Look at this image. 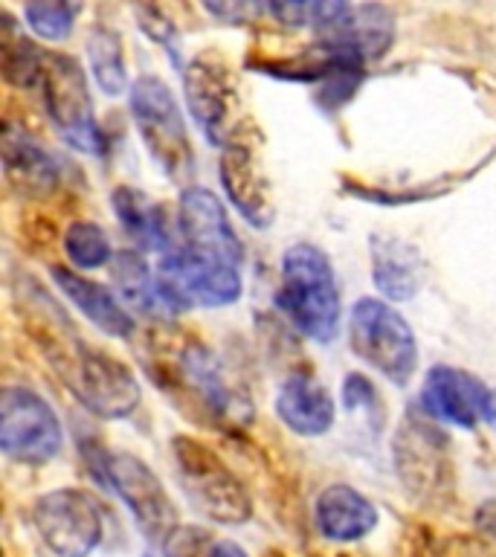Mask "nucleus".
<instances>
[{
	"label": "nucleus",
	"mask_w": 496,
	"mask_h": 557,
	"mask_svg": "<svg viewBox=\"0 0 496 557\" xmlns=\"http://www.w3.org/2000/svg\"><path fill=\"white\" fill-rule=\"evenodd\" d=\"M142 369L183 416L215 430H233L250 418V404L221 357L191 334L160 325L142 343Z\"/></svg>",
	"instance_id": "nucleus-1"
},
{
	"label": "nucleus",
	"mask_w": 496,
	"mask_h": 557,
	"mask_svg": "<svg viewBox=\"0 0 496 557\" xmlns=\"http://www.w3.org/2000/svg\"><path fill=\"white\" fill-rule=\"evenodd\" d=\"M29 329L52 372L94 416L128 418L139 407L142 395L134 372L122 360L78 337L73 322L52 305L50 296H41Z\"/></svg>",
	"instance_id": "nucleus-2"
},
{
	"label": "nucleus",
	"mask_w": 496,
	"mask_h": 557,
	"mask_svg": "<svg viewBox=\"0 0 496 557\" xmlns=\"http://www.w3.org/2000/svg\"><path fill=\"white\" fill-rule=\"evenodd\" d=\"M276 305L313 343H331L339 331V287L328 256L313 244H294L282 256Z\"/></svg>",
	"instance_id": "nucleus-3"
},
{
	"label": "nucleus",
	"mask_w": 496,
	"mask_h": 557,
	"mask_svg": "<svg viewBox=\"0 0 496 557\" xmlns=\"http://www.w3.org/2000/svg\"><path fill=\"white\" fill-rule=\"evenodd\" d=\"M174 468L183 491L200 513L221 525H241L252 517V499L230 465L191 435H174Z\"/></svg>",
	"instance_id": "nucleus-4"
},
{
	"label": "nucleus",
	"mask_w": 496,
	"mask_h": 557,
	"mask_svg": "<svg viewBox=\"0 0 496 557\" xmlns=\"http://www.w3.org/2000/svg\"><path fill=\"white\" fill-rule=\"evenodd\" d=\"M131 113L139 131L142 146L154 157L160 172L174 183H186L195 172V151H191L186 120L174 94L163 78L139 76L131 85Z\"/></svg>",
	"instance_id": "nucleus-5"
},
{
	"label": "nucleus",
	"mask_w": 496,
	"mask_h": 557,
	"mask_svg": "<svg viewBox=\"0 0 496 557\" xmlns=\"http://www.w3.org/2000/svg\"><path fill=\"white\" fill-rule=\"evenodd\" d=\"M348 343L355 355L386 381H412L418 369V343L407 320L383 299H357L348 313Z\"/></svg>",
	"instance_id": "nucleus-6"
},
{
	"label": "nucleus",
	"mask_w": 496,
	"mask_h": 557,
	"mask_svg": "<svg viewBox=\"0 0 496 557\" xmlns=\"http://www.w3.org/2000/svg\"><path fill=\"white\" fill-rule=\"evenodd\" d=\"M94 470L96 479L128 505L139 531L146 534L148 546L165 543L174 531L181 529L172 496L146 461L131 456V453H96L90 473Z\"/></svg>",
	"instance_id": "nucleus-7"
},
{
	"label": "nucleus",
	"mask_w": 496,
	"mask_h": 557,
	"mask_svg": "<svg viewBox=\"0 0 496 557\" xmlns=\"http://www.w3.org/2000/svg\"><path fill=\"white\" fill-rule=\"evenodd\" d=\"M38 87H41L47 116L61 139L82 154H99L102 134H99L90 85H87L82 64L64 52H47Z\"/></svg>",
	"instance_id": "nucleus-8"
},
{
	"label": "nucleus",
	"mask_w": 496,
	"mask_h": 557,
	"mask_svg": "<svg viewBox=\"0 0 496 557\" xmlns=\"http://www.w3.org/2000/svg\"><path fill=\"white\" fill-rule=\"evenodd\" d=\"M64 442L55 409L26 386H9L0 400V447L9 459L47 465Z\"/></svg>",
	"instance_id": "nucleus-9"
},
{
	"label": "nucleus",
	"mask_w": 496,
	"mask_h": 557,
	"mask_svg": "<svg viewBox=\"0 0 496 557\" xmlns=\"http://www.w3.org/2000/svg\"><path fill=\"white\" fill-rule=\"evenodd\" d=\"M183 90H186L191 120L198 122L203 137L212 146H230L235 137V120H238V85L224 55L209 50L198 52L186 64Z\"/></svg>",
	"instance_id": "nucleus-10"
},
{
	"label": "nucleus",
	"mask_w": 496,
	"mask_h": 557,
	"mask_svg": "<svg viewBox=\"0 0 496 557\" xmlns=\"http://www.w3.org/2000/svg\"><path fill=\"white\" fill-rule=\"evenodd\" d=\"M157 282L172 308H224L241 299V273L233 264L200 259L189 250H169L160 256Z\"/></svg>",
	"instance_id": "nucleus-11"
},
{
	"label": "nucleus",
	"mask_w": 496,
	"mask_h": 557,
	"mask_svg": "<svg viewBox=\"0 0 496 557\" xmlns=\"http://www.w3.org/2000/svg\"><path fill=\"white\" fill-rule=\"evenodd\" d=\"M33 522L55 557H90L102 540V511L94 496L76 487L38 496Z\"/></svg>",
	"instance_id": "nucleus-12"
},
{
	"label": "nucleus",
	"mask_w": 496,
	"mask_h": 557,
	"mask_svg": "<svg viewBox=\"0 0 496 557\" xmlns=\"http://www.w3.org/2000/svg\"><path fill=\"white\" fill-rule=\"evenodd\" d=\"M177 230H181L183 250L195 252L200 259L233 264V268L241 264V238L235 235L224 203L209 189H200V186L183 189L177 200Z\"/></svg>",
	"instance_id": "nucleus-13"
},
{
	"label": "nucleus",
	"mask_w": 496,
	"mask_h": 557,
	"mask_svg": "<svg viewBox=\"0 0 496 557\" xmlns=\"http://www.w3.org/2000/svg\"><path fill=\"white\" fill-rule=\"evenodd\" d=\"M421 412L433 421L452 426H476L487 421L491 389L479 381L476 374L456 369V366H433L424 377L418 395Z\"/></svg>",
	"instance_id": "nucleus-14"
},
{
	"label": "nucleus",
	"mask_w": 496,
	"mask_h": 557,
	"mask_svg": "<svg viewBox=\"0 0 496 557\" xmlns=\"http://www.w3.org/2000/svg\"><path fill=\"white\" fill-rule=\"evenodd\" d=\"M433 418L418 421L409 416L395 438V465L404 479V485L416 494H442L447 487L450 473V456H447V435L438 426L430 424Z\"/></svg>",
	"instance_id": "nucleus-15"
},
{
	"label": "nucleus",
	"mask_w": 496,
	"mask_h": 557,
	"mask_svg": "<svg viewBox=\"0 0 496 557\" xmlns=\"http://www.w3.org/2000/svg\"><path fill=\"white\" fill-rule=\"evenodd\" d=\"M221 183L230 203L241 212L252 226L273 224V200L264 174L259 169L256 151L247 143L233 139L221 154Z\"/></svg>",
	"instance_id": "nucleus-16"
},
{
	"label": "nucleus",
	"mask_w": 496,
	"mask_h": 557,
	"mask_svg": "<svg viewBox=\"0 0 496 557\" xmlns=\"http://www.w3.org/2000/svg\"><path fill=\"white\" fill-rule=\"evenodd\" d=\"M276 416L296 435H322L334 424L337 407L313 374L294 372L278 383Z\"/></svg>",
	"instance_id": "nucleus-17"
},
{
	"label": "nucleus",
	"mask_w": 496,
	"mask_h": 557,
	"mask_svg": "<svg viewBox=\"0 0 496 557\" xmlns=\"http://www.w3.org/2000/svg\"><path fill=\"white\" fill-rule=\"evenodd\" d=\"M3 172L9 186L24 198H47L59 186V165L50 151L15 125L3 131Z\"/></svg>",
	"instance_id": "nucleus-18"
},
{
	"label": "nucleus",
	"mask_w": 496,
	"mask_h": 557,
	"mask_svg": "<svg viewBox=\"0 0 496 557\" xmlns=\"http://www.w3.org/2000/svg\"><path fill=\"white\" fill-rule=\"evenodd\" d=\"M52 278H55V285L64 294V299L85 313L99 331L120 339H128L137 331L134 317L125 311V305L104 285L90 282V278H85L82 273H73L70 268H52Z\"/></svg>",
	"instance_id": "nucleus-19"
},
{
	"label": "nucleus",
	"mask_w": 496,
	"mask_h": 557,
	"mask_svg": "<svg viewBox=\"0 0 496 557\" xmlns=\"http://www.w3.org/2000/svg\"><path fill=\"white\" fill-rule=\"evenodd\" d=\"M313 520L325 540L355 543L377 525V508L351 485H331L317 496Z\"/></svg>",
	"instance_id": "nucleus-20"
},
{
	"label": "nucleus",
	"mask_w": 496,
	"mask_h": 557,
	"mask_svg": "<svg viewBox=\"0 0 496 557\" xmlns=\"http://www.w3.org/2000/svg\"><path fill=\"white\" fill-rule=\"evenodd\" d=\"M372 273L374 285L386 299L407 302L418 294L421 273H418V250L400 238L374 235L372 238Z\"/></svg>",
	"instance_id": "nucleus-21"
},
{
	"label": "nucleus",
	"mask_w": 496,
	"mask_h": 557,
	"mask_svg": "<svg viewBox=\"0 0 496 557\" xmlns=\"http://www.w3.org/2000/svg\"><path fill=\"white\" fill-rule=\"evenodd\" d=\"M111 200L122 230L128 233V238L137 244L139 250H174L172 235H169V221H165V212L160 203H154L142 191L131 189V186H120V189L113 191Z\"/></svg>",
	"instance_id": "nucleus-22"
},
{
	"label": "nucleus",
	"mask_w": 496,
	"mask_h": 557,
	"mask_svg": "<svg viewBox=\"0 0 496 557\" xmlns=\"http://www.w3.org/2000/svg\"><path fill=\"white\" fill-rule=\"evenodd\" d=\"M111 273L122 299L134 305L137 311L148 313V317H169L174 311L172 302L165 299L163 287L157 282V273H151L148 261L139 252H116L111 261Z\"/></svg>",
	"instance_id": "nucleus-23"
},
{
	"label": "nucleus",
	"mask_w": 496,
	"mask_h": 557,
	"mask_svg": "<svg viewBox=\"0 0 496 557\" xmlns=\"http://www.w3.org/2000/svg\"><path fill=\"white\" fill-rule=\"evenodd\" d=\"M395 24L392 15L383 7H348L346 17L339 21L325 38L351 47L363 61L381 59L389 50Z\"/></svg>",
	"instance_id": "nucleus-24"
},
{
	"label": "nucleus",
	"mask_w": 496,
	"mask_h": 557,
	"mask_svg": "<svg viewBox=\"0 0 496 557\" xmlns=\"http://www.w3.org/2000/svg\"><path fill=\"white\" fill-rule=\"evenodd\" d=\"M87 59L94 70L96 85L108 96L122 94L128 87V67H125V52H122V38L108 26H96L87 41Z\"/></svg>",
	"instance_id": "nucleus-25"
},
{
	"label": "nucleus",
	"mask_w": 496,
	"mask_h": 557,
	"mask_svg": "<svg viewBox=\"0 0 496 557\" xmlns=\"http://www.w3.org/2000/svg\"><path fill=\"white\" fill-rule=\"evenodd\" d=\"M64 252H67V259L78 270L104 268L116 256L111 250V242H108L104 230L99 224H94V221H76V224L67 226V233H64Z\"/></svg>",
	"instance_id": "nucleus-26"
},
{
	"label": "nucleus",
	"mask_w": 496,
	"mask_h": 557,
	"mask_svg": "<svg viewBox=\"0 0 496 557\" xmlns=\"http://www.w3.org/2000/svg\"><path fill=\"white\" fill-rule=\"evenodd\" d=\"M44 55L29 38L24 35H7L3 38V73L15 87L21 90H33L41 85V70H44Z\"/></svg>",
	"instance_id": "nucleus-27"
},
{
	"label": "nucleus",
	"mask_w": 496,
	"mask_h": 557,
	"mask_svg": "<svg viewBox=\"0 0 496 557\" xmlns=\"http://www.w3.org/2000/svg\"><path fill=\"white\" fill-rule=\"evenodd\" d=\"M82 12V7L70 3H26L24 17L35 35H41L47 41H61L73 29V21Z\"/></svg>",
	"instance_id": "nucleus-28"
},
{
	"label": "nucleus",
	"mask_w": 496,
	"mask_h": 557,
	"mask_svg": "<svg viewBox=\"0 0 496 557\" xmlns=\"http://www.w3.org/2000/svg\"><path fill=\"white\" fill-rule=\"evenodd\" d=\"M142 557H212V546L198 529H177L165 543L148 546Z\"/></svg>",
	"instance_id": "nucleus-29"
},
{
	"label": "nucleus",
	"mask_w": 496,
	"mask_h": 557,
	"mask_svg": "<svg viewBox=\"0 0 496 557\" xmlns=\"http://www.w3.org/2000/svg\"><path fill=\"white\" fill-rule=\"evenodd\" d=\"M343 400H346L348 412H369L374 418L383 416L377 389L365 381L363 374H348L346 381H343Z\"/></svg>",
	"instance_id": "nucleus-30"
},
{
	"label": "nucleus",
	"mask_w": 496,
	"mask_h": 557,
	"mask_svg": "<svg viewBox=\"0 0 496 557\" xmlns=\"http://www.w3.org/2000/svg\"><path fill=\"white\" fill-rule=\"evenodd\" d=\"M139 26L146 29L154 41H160L165 50L172 52V59H177V33H174V26L169 17H163V12H157L151 7H139L137 9Z\"/></svg>",
	"instance_id": "nucleus-31"
},
{
	"label": "nucleus",
	"mask_w": 496,
	"mask_h": 557,
	"mask_svg": "<svg viewBox=\"0 0 496 557\" xmlns=\"http://www.w3.org/2000/svg\"><path fill=\"white\" fill-rule=\"evenodd\" d=\"M476 525L482 534H487V537L496 543V499H491V503H485L482 508H479Z\"/></svg>",
	"instance_id": "nucleus-32"
},
{
	"label": "nucleus",
	"mask_w": 496,
	"mask_h": 557,
	"mask_svg": "<svg viewBox=\"0 0 496 557\" xmlns=\"http://www.w3.org/2000/svg\"><path fill=\"white\" fill-rule=\"evenodd\" d=\"M212 557H247V552L233 540H221V543L212 546Z\"/></svg>",
	"instance_id": "nucleus-33"
},
{
	"label": "nucleus",
	"mask_w": 496,
	"mask_h": 557,
	"mask_svg": "<svg viewBox=\"0 0 496 557\" xmlns=\"http://www.w3.org/2000/svg\"><path fill=\"white\" fill-rule=\"evenodd\" d=\"M487 424L496 426V389H491V404H487Z\"/></svg>",
	"instance_id": "nucleus-34"
}]
</instances>
